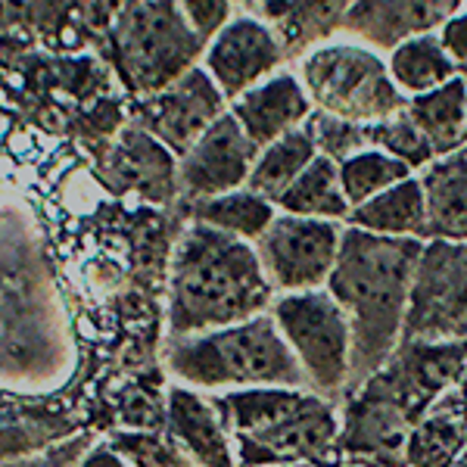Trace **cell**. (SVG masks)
Returning a JSON list of instances; mask_svg holds the SVG:
<instances>
[{
  "label": "cell",
  "mask_w": 467,
  "mask_h": 467,
  "mask_svg": "<svg viewBox=\"0 0 467 467\" xmlns=\"http://www.w3.org/2000/svg\"><path fill=\"white\" fill-rule=\"evenodd\" d=\"M234 4H250V0H234Z\"/></svg>",
  "instance_id": "obj_43"
},
{
  "label": "cell",
  "mask_w": 467,
  "mask_h": 467,
  "mask_svg": "<svg viewBox=\"0 0 467 467\" xmlns=\"http://www.w3.org/2000/svg\"><path fill=\"white\" fill-rule=\"evenodd\" d=\"M165 431L175 436L197 467H237V451L222 424L213 393L171 383Z\"/></svg>",
  "instance_id": "obj_18"
},
{
  "label": "cell",
  "mask_w": 467,
  "mask_h": 467,
  "mask_svg": "<svg viewBox=\"0 0 467 467\" xmlns=\"http://www.w3.org/2000/svg\"><path fill=\"white\" fill-rule=\"evenodd\" d=\"M277 209L287 215H303V218H321V222H349V200H346L343 181H340V162H334L330 156L318 153L308 169L293 181V187L277 200Z\"/></svg>",
  "instance_id": "obj_26"
},
{
  "label": "cell",
  "mask_w": 467,
  "mask_h": 467,
  "mask_svg": "<svg viewBox=\"0 0 467 467\" xmlns=\"http://www.w3.org/2000/svg\"><path fill=\"white\" fill-rule=\"evenodd\" d=\"M271 318L299 358L308 389L340 405L352 387V324L330 290L277 296Z\"/></svg>",
  "instance_id": "obj_7"
},
{
  "label": "cell",
  "mask_w": 467,
  "mask_h": 467,
  "mask_svg": "<svg viewBox=\"0 0 467 467\" xmlns=\"http://www.w3.org/2000/svg\"><path fill=\"white\" fill-rule=\"evenodd\" d=\"M97 181L112 197H131L153 209H178L184 200L181 160L138 122H128L97 160Z\"/></svg>",
  "instance_id": "obj_11"
},
{
  "label": "cell",
  "mask_w": 467,
  "mask_h": 467,
  "mask_svg": "<svg viewBox=\"0 0 467 467\" xmlns=\"http://www.w3.org/2000/svg\"><path fill=\"white\" fill-rule=\"evenodd\" d=\"M138 4H144V0H88V16L94 19V26H109L112 19Z\"/></svg>",
  "instance_id": "obj_36"
},
{
  "label": "cell",
  "mask_w": 467,
  "mask_h": 467,
  "mask_svg": "<svg viewBox=\"0 0 467 467\" xmlns=\"http://www.w3.org/2000/svg\"><path fill=\"white\" fill-rule=\"evenodd\" d=\"M352 228L380 234V237H414L427 240V193L420 178H409L402 184L383 191L380 197L361 202L349 213Z\"/></svg>",
  "instance_id": "obj_23"
},
{
  "label": "cell",
  "mask_w": 467,
  "mask_h": 467,
  "mask_svg": "<svg viewBox=\"0 0 467 467\" xmlns=\"http://www.w3.org/2000/svg\"><path fill=\"white\" fill-rule=\"evenodd\" d=\"M389 75L405 97H420L458 78V63L440 41V35H418L393 47Z\"/></svg>",
  "instance_id": "obj_27"
},
{
  "label": "cell",
  "mask_w": 467,
  "mask_h": 467,
  "mask_svg": "<svg viewBox=\"0 0 467 467\" xmlns=\"http://www.w3.org/2000/svg\"><path fill=\"white\" fill-rule=\"evenodd\" d=\"M162 365L171 383L200 393L255 387L308 389V378L275 318L259 315L234 327L197 337H165Z\"/></svg>",
  "instance_id": "obj_4"
},
{
  "label": "cell",
  "mask_w": 467,
  "mask_h": 467,
  "mask_svg": "<svg viewBox=\"0 0 467 467\" xmlns=\"http://www.w3.org/2000/svg\"><path fill=\"white\" fill-rule=\"evenodd\" d=\"M411 178V169L405 162L393 160L383 150H365V153L352 156V160L340 162V181L349 206L356 209L361 202L380 197L383 191L402 184Z\"/></svg>",
  "instance_id": "obj_29"
},
{
  "label": "cell",
  "mask_w": 467,
  "mask_h": 467,
  "mask_svg": "<svg viewBox=\"0 0 467 467\" xmlns=\"http://www.w3.org/2000/svg\"><path fill=\"white\" fill-rule=\"evenodd\" d=\"M409 116L427 144L433 147L436 160L467 147V81L458 75L449 85L431 90V94L409 97Z\"/></svg>",
  "instance_id": "obj_24"
},
{
  "label": "cell",
  "mask_w": 467,
  "mask_h": 467,
  "mask_svg": "<svg viewBox=\"0 0 467 467\" xmlns=\"http://www.w3.org/2000/svg\"><path fill=\"white\" fill-rule=\"evenodd\" d=\"M262 22L281 41L284 54H299L346 26L352 0H255Z\"/></svg>",
  "instance_id": "obj_21"
},
{
  "label": "cell",
  "mask_w": 467,
  "mask_h": 467,
  "mask_svg": "<svg viewBox=\"0 0 467 467\" xmlns=\"http://www.w3.org/2000/svg\"><path fill=\"white\" fill-rule=\"evenodd\" d=\"M427 193V240L467 244V153L440 156L420 175Z\"/></svg>",
  "instance_id": "obj_22"
},
{
  "label": "cell",
  "mask_w": 467,
  "mask_h": 467,
  "mask_svg": "<svg viewBox=\"0 0 467 467\" xmlns=\"http://www.w3.org/2000/svg\"><path fill=\"white\" fill-rule=\"evenodd\" d=\"M427 240L380 237L346 224L327 290L352 324V387L380 371L399 349L409 318L411 284Z\"/></svg>",
  "instance_id": "obj_1"
},
{
  "label": "cell",
  "mask_w": 467,
  "mask_h": 467,
  "mask_svg": "<svg viewBox=\"0 0 467 467\" xmlns=\"http://www.w3.org/2000/svg\"><path fill=\"white\" fill-rule=\"evenodd\" d=\"M306 125L312 128L318 153L330 156L334 162H346V160H352V156L371 150V144H368V134H365V125L346 122V119L327 116V112H318V109L312 112V119H308Z\"/></svg>",
  "instance_id": "obj_32"
},
{
  "label": "cell",
  "mask_w": 467,
  "mask_h": 467,
  "mask_svg": "<svg viewBox=\"0 0 467 467\" xmlns=\"http://www.w3.org/2000/svg\"><path fill=\"white\" fill-rule=\"evenodd\" d=\"M281 467H346L343 455L337 458H324V462H303V464H281Z\"/></svg>",
  "instance_id": "obj_38"
},
{
  "label": "cell",
  "mask_w": 467,
  "mask_h": 467,
  "mask_svg": "<svg viewBox=\"0 0 467 467\" xmlns=\"http://www.w3.org/2000/svg\"><path fill=\"white\" fill-rule=\"evenodd\" d=\"M467 380V340L462 343H427L402 340L387 365L361 387L387 399L414 427L449 389ZM358 387V389H361Z\"/></svg>",
  "instance_id": "obj_9"
},
{
  "label": "cell",
  "mask_w": 467,
  "mask_h": 467,
  "mask_svg": "<svg viewBox=\"0 0 467 467\" xmlns=\"http://www.w3.org/2000/svg\"><path fill=\"white\" fill-rule=\"evenodd\" d=\"M88 420L57 393H13L4 389V462L41 455L44 449L85 433Z\"/></svg>",
  "instance_id": "obj_16"
},
{
  "label": "cell",
  "mask_w": 467,
  "mask_h": 467,
  "mask_svg": "<svg viewBox=\"0 0 467 467\" xmlns=\"http://www.w3.org/2000/svg\"><path fill=\"white\" fill-rule=\"evenodd\" d=\"M458 0H352L346 16L349 32L378 47H399L418 35H433L451 19Z\"/></svg>",
  "instance_id": "obj_19"
},
{
  "label": "cell",
  "mask_w": 467,
  "mask_h": 467,
  "mask_svg": "<svg viewBox=\"0 0 467 467\" xmlns=\"http://www.w3.org/2000/svg\"><path fill=\"white\" fill-rule=\"evenodd\" d=\"M178 4H181V13L187 16V22L193 26V32H197L206 44L234 19L231 16L234 0H178Z\"/></svg>",
  "instance_id": "obj_34"
},
{
  "label": "cell",
  "mask_w": 467,
  "mask_h": 467,
  "mask_svg": "<svg viewBox=\"0 0 467 467\" xmlns=\"http://www.w3.org/2000/svg\"><path fill=\"white\" fill-rule=\"evenodd\" d=\"M262 150L228 109L181 160V202L213 200L246 187Z\"/></svg>",
  "instance_id": "obj_13"
},
{
  "label": "cell",
  "mask_w": 467,
  "mask_h": 467,
  "mask_svg": "<svg viewBox=\"0 0 467 467\" xmlns=\"http://www.w3.org/2000/svg\"><path fill=\"white\" fill-rule=\"evenodd\" d=\"M440 41L446 44L451 59L458 63V69L467 66V13H458V16H451L446 26L440 28Z\"/></svg>",
  "instance_id": "obj_35"
},
{
  "label": "cell",
  "mask_w": 467,
  "mask_h": 467,
  "mask_svg": "<svg viewBox=\"0 0 467 467\" xmlns=\"http://www.w3.org/2000/svg\"><path fill=\"white\" fill-rule=\"evenodd\" d=\"M277 299L253 244L209 224L181 231L165 293V337H197L268 315Z\"/></svg>",
  "instance_id": "obj_2"
},
{
  "label": "cell",
  "mask_w": 467,
  "mask_h": 467,
  "mask_svg": "<svg viewBox=\"0 0 467 467\" xmlns=\"http://www.w3.org/2000/svg\"><path fill=\"white\" fill-rule=\"evenodd\" d=\"M464 153H467V147H464Z\"/></svg>",
  "instance_id": "obj_44"
},
{
  "label": "cell",
  "mask_w": 467,
  "mask_h": 467,
  "mask_svg": "<svg viewBox=\"0 0 467 467\" xmlns=\"http://www.w3.org/2000/svg\"><path fill=\"white\" fill-rule=\"evenodd\" d=\"M315 160H318V144H315L312 128L303 125L262 150L246 187L253 193H262L265 200L277 202Z\"/></svg>",
  "instance_id": "obj_28"
},
{
  "label": "cell",
  "mask_w": 467,
  "mask_h": 467,
  "mask_svg": "<svg viewBox=\"0 0 467 467\" xmlns=\"http://www.w3.org/2000/svg\"><path fill=\"white\" fill-rule=\"evenodd\" d=\"M103 44L116 78L134 100L171 88L197 69L200 54L206 57V41L193 32L178 0H144L125 10L107 26Z\"/></svg>",
  "instance_id": "obj_5"
},
{
  "label": "cell",
  "mask_w": 467,
  "mask_h": 467,
  "mask_svg": "<svg viewBox=\"0 0 467 467\" xmlns=\"http://www.w3.org/2000/svg\"><path fill=\"white\" fill-rule=\"evenodd\" d=\"M287 59L275 32L255 16H237L222 28L202 57V69L215 78L222 94L234 103L246 90L277 75V66Z\"/></svg>",
  "instance_id": "obj_14"
},
{
  "label": "cell",
  "mask_w": 467,
  "mask_h": 467,
  "mask_svg": "<svg viewBox=\"0 0 467 467\" xmlns=\"http://www.w3.org/2000/svg\"><path fill=\"white\" fill-rule=\"evenodd\" d=\"M455 467H467V449H464V455L458 458V464H455Z\"/></svg>",
  "instance_id": "obj_39"
},
{
  "label": "cell",
  "mask_w": 467,
  "mask_h": 467,
  "mask_svg": "<svg viewBox=\"0 0 467 467\" xmlns=\"http://www.w3.org/2000/svg\"><path fill=\"white\" fill-rule=\"evenodd\" d=\"M365 134H368V144H371V150H383V153H389L393 160L409 165L411 171L427 169V165L436 160L433 147L427 144V138L420 134V128L414 125L409 109L399 112V116H393V119H383V122L365 125Z\"/></svg>",
  "instance_id": "obj_30"
},
{
  "label": "cell",
  "mask_w": 467,
  "mask_h": 467,
  "mask_svg": "<svg viewBox=\"0 0 467 467\" xmlns=\"http://www.w3.org/2000/svg\"><path fill=\"white\" fill-rule=\"evenodd\" d=\"M231 112L244 125V131L250 134L253 144L265 150L277 138L303 128L312 119L315 103L308 97L303 78L290 72H277L253 90H246L244 97H237L231 103Z\"/></svg>",
  "instance_id": "obj_17"
},
{
  "label": "cell",
  "mask_w": 467,
  "mask_h": 467,
  "mask_svg": "<svg viewBox=\"0 0 467 467\" xmlns=\"http://www.w3.org/2000/svg\"><path fill=\"white\" fill-rule=\"evenodd\" d=\"M402 340H467V244L427 240L411 284Z\"/></svg>",
  "instance_id": "obj_8"
},
{
  "label": "cell",
  "mask_w": 467,
  "mask_h": 467,
  "mask_svg": "<svg viewBox=\"0 0 467 467\" xmlns=\"http://www.w3.org/2000/svg\"><path fill=\"white\" fill-rule=\"evenodd\" d=\"M464 449L467 399L462 387H455L414 424L405 446V467H455Z\"/></svg>",
  "instance_id": "obj_20"
},
{
  "label": "cell",
  "mask_w": 467,
  "mask_h": 467,
  "mask_svg": "<svg viewBox=\"0 0 467 467\" xmlns=\"http://www.w3.org/2000/svg\"><path fill=\"white\" fill-rule=\"evenodd\" d=\"M187 222H200L209 228L240 237L246 244H259L262 234L271 228V222L277 218V202L265 200L262 193H253L250 187H240L234 193H222L213 200L200 202H181Z\"/></svg>",
  "instance_id": "obj_25"
},
{
  "label": "cell",
  "mask_w": 467,
  "mask_h": 467,
  "mask_svg": "<svg viewBox=\"0 0 467 467\" xmlns=\"http://www.w3.org/2000/svg\"><path fill=\"white\" fill-rule=\"evenodd\" d=\"M343 228L346 224L337 222L277 213L259 244H253L277 296L327 290L340 255Z\"/></svg>",
  "instance_id": "obj_10"
},
{
  "label": "cell",
  "mask_w": 467,
  "mask_h": 467,
  "mask_svg": "<svg viewBox=\"0 0 467 467\" xmlns=\"http://www.w3.org/2000/svg\"><path fill=\"white\" fill-rule=\"evenodd\" d=\"M458 75H462V78L467 81V66H462V69H458Z\"/></svg>",
  "instance_id": "obj_41"
},
{
  "label": "cell",
  "mask_w": 467,
  "mask_h": 467,
  "mask_svg": "<svg viewBox=\"0 0 467 467\" xmlns=\"http://www.w3.org/2000/svg\"><path fill=\"white\" fill-rule=\"evenodd\" d=\"M462 393H464V399H467V380L462 383Z\"/></svg>",
  "instance_id": "obj_42"
},
{
  "label": "cell",
  "mask_w": 467,
  "mask_h": 467,
  "mask_svg": "<svg viewBox=\"0 0 467 467\" xmlns=\"http://www.w3.org/2000/svg\"><path fill=\"white\" fill-rule=\"evenodd\" d=\"M237 467H281L340 455V405L312 389L255 387L213 393Z\"/></svg>",
  "instance_id": "obj_3"
},
{
  "label": "cell",
  "mask_w": 467,
  "mask_h": 467,
  "mask_svg": "<svg viewBox=\"0 0 467 467\" xmlns=\"http://www.w3.org/2000/svg\"><path fill=\"white\" fill-rule=\"evenodd\" d=\"M343 431L340 455L343 462H358L371 467H405V446L414 427L402 411L371 389H356L340 402Z\"/></svg>",
  "instance_id": "obj_15"
},
{
  "label": "cell",
  "mask_w": 467,
  "mask_h": 467,
  "mask_svg": "<svg viewBox=\"0 0 467 467\" xmlns=\"http://www.w3.org/2000/svg\"><path fill=\"white\" fill-rule=\"evenodd\" d=\"M107 442L134 467H197L169 431H112Z\"/></svg>",
  "instance_id": "obj_31"
},
{
  "label": "cell",
  "mask_w": 467,
  "mask_h": 467,
  "mask_svg": "<svg viewBox=\"0 0 467 467\" xmlns=\"http://www.w3.org/2000/svg\"><path fill=\"white\" fill-rule=\"evenodd\" d=\"M228 109L231 103L215 85V78L197 66L171 88L147 97V100H134V122L147 128L156 140H162L178 160H184L191 147Z\"/></svg>",
  "instance_id": "obj_12"
},
{
  "label": "cell",
  "mask_w": 467,
  "mask_h": 467,
  "mask_svg": "<svg viewBox=\"0 0 467 467\" xmlns=\"http://www.w3.org/2000/svg\"><path fill=\"white\" fill-rule=\"evenodd\" d=\"M100 440H103L100 433L85 431V433L72 436V440H63V442H57V446L44 449L41 455L22 458V462H4V467H81L85 455Z\"/></svg>",
  "instance_id": "obj_33"
},
{
  "label": "cell",
  "mask_w": 467,
  "mask_h": 467,
  "mask_svg": "<svg viewBox=\"0 0 467 467\" xmlns=\"http://www.w3.org/2000/svg\"><path fill=\"white\" fill-rule=\"evenodd\" d=\"M346 467H371V464H358V462H346Z\"/></svg>",
  "instance_id": "obj_40"
},
{
  "label": "cell",
  "mask_w": 467,
  "mask_h": 467,
  "mask_svg": "<svg viewBox=\"0 0 467 467\" xmlns=\"http://www.w3.org/2000/svg\"><path fill=\"white\" fill-rule=\"evenodd\" d=\"M299 78L318 112L371 125L409 109V97L389 75V63L361 44H324L303 59Z\"/></svg>",
  "instance_id": "obj_6"
},
{
  "label": "cell",
  "mask_w": 467,
  "mask_h": 467,
  "mask_svg": "<svg viewBox=\"0 0 467 467\" xmlns=\"http://www.w3.org/2000/svg\"><path fill=\"white\" fill-rule=\"evenodd\" d=\"M81 467H134V464L128 462L125 455H119V451L107 442V436H103V440L97 442V446L85 455Z\"/></svg>",
  "instance_id": "obj_37"
}]
</instances>
